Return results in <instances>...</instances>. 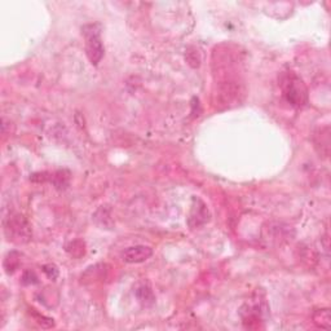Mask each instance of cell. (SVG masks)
Listing matches in <instances>:
<instances>
[{"label": "cell", "instance_id": "obj_14", "mask_svg": "<svg viewBox=\"0 0 331 331\" xmlns=\"http://www.w3.org/2000/svg\"><path fill=\"white\" fill-rule=\"evenodd\" d=\"M33 316H34L35 322L43 329H51L55 326V321L52 318H49V317L43 316V314H40L38 312H33Z\"/></svg>", "mask_w": 331, "mask_h": 331}, {"label": "cell", "instance_id": "obj_5", "mask_svg": "<svg viewBox=\"0 0 331 331\" xmlns=\"http://www.w3.org/2000/svg\"><path fill=\"white\" fill-rule=\"evenodd\" d=\"M153 248L150 246L145 245H136L131 246V247L126 248L122 252V259L124 263L127 264H140L147 261V259H150L153 256Z\"/></svg>", "mask_w": 331, "mask_h": 331}, {"label": "cell", "instance_id": "obj_10", "mask_svg": "<svg viewBox=\"0 0 331 331\" xmlns=\"http://www.w3.org/2000/svg\"><path fill=\"white\" fill-rule=\"evenodd\" d=\"M65 248H66V252H68L69 255L73 256V257H80V256L86 254V245L80 239L69 242Z\"/></svg>", "mask_w": 331, "mask_h": 331}, {"label": "cell", "instance_id": "obj_6", "mask_svg": "<svg viewBox=\"0 0 331 331\" xmlns=\"http://www.w3.org/2000/svg\"><path fill=\"white\" fill-rule=\"evenodd\" d=\"M313 144H314V149L320 154V157L329 158V155H330V127L329 126L318 128L314 132Z\"/></svg>", "mask_w": 331, "mask_h": 331}, {"label": "cell", "instance_id": "obj_11", "mask_svg": "<svg viewBox=\"0 0 331 331\" xmlns=\"http://www.w3.org/2000/svg\"><path fill=\"white\" fill-rule=\"evenodd\" d=\"M185 60L193 69H198L201 66V53L196 47H188L185 51Z\"/></svg>", "mask_w": 331, "mask_h": 331}, {"label": "cell", "instance_id": "obj_3", "mask_svg": "<svg viewBox=\"0 0 331 331\" xmlns=\"http://www.w3.org/2000/svg\"><path fill=\"white\" fill-rule=\"evenodd\" d=\"M82 35L86 40V55L93 66L101 62L105 55V47L101 38V26L98 23H87L82 27Z\"/></svg>", "mask_w": 331, "mask_h": 331}, {"label": "cell", "instance_id": "obj_13", "mask_svg": "<svg viewBox=\"0 0 331 331\" xmlns=\"http://www.w3.org/2000/svg\"><path fill=\"white\" fill-rule=\"evenodd\" d=\"M136 296L139 297V300L141 303H145V304H151L154 301V295H153V291L150 290V287L140 286L139 289L136 290Z\"/></svg>", "mask_w": 331, "mask_h": 331}, {"label": "cell", "instance_id": "obj_4", "mask_svg": "<svg viewBox=\"0 0 331 331\" xmlns=\"http://www.w3.org/2000/svg\"><path fill=\"white\" fill-rule=\"evenodd\" d=\"M211 219V214L208 208H207L206 203L203 201L200 200L194 197L193 198V203H192V208H190V212H189V218H188V225L190 228H200V226L204 225L207 222L210 221Z\"/></svg>", "mask_w": 331, "mask_h": 331}, {"label": "cell", "instance_id": "obj_12", "mask_svg": "<svg viewBox=\"0 0 331 331\" xmlns=\"http://www.w3.org/2000/svg\"><path fill=\"white\" fill-rule=\"evenodd\" d=\"M51 181H53L55 186L58 189H66L69 185V172L66 171H57L51 175Z\"/></svg>", "mask_w": 331, "mask_h": 331}, {"label": "cell", "instance_id": "obj_9", "mask_svg": "<svg viewBox=\"0 0 331 331\" xmlns=\"http://www.w3.org/2000/svg\"><path fill=\"white\" fill-rule=\"evenodd\" d=\"M19 264H21V255L17 251H12L4 259V269L8 275H12L17 271Z\"/></svg>", "mask_w": 331, "mask_h": 331}, {"label": "cell", "instance_id": "obj_8", "mask_svg": "<svg viewBox=\"0 0 331 331\" xmlns=\"http://www.w3.org/2000/svg\"><path fill=\"white\" fill-rule=\"evenodd\" d=\"M313 322L321 329H329L331 326L330 309L322 308L313 313Z\"/></svg>", "mask_w": 331, "mask_h": 331}, {"label": "cell", "instance_id": "obj_17", "mask_svg": "<svg viewBox=\"0 0 331 331\" xmlns=\"http://www.w3.org/2000/svg\"><path fill=\"white\" fill-rule=\"evenodd\" d=\"M48 172H38L34 173L33 176L30 177L31 181H35V183H44V181L51 180V176H48Z\"/></svg>", "mask_w": 331, "mask_h": 331}, {"label": "cell", "instance_id": "obj_2", "mask_svg": "<svg viewBox=\"0 0 331 331\" xmlns=\"http://www.w3.org/2000/svg\"><path fill=\"white\" fill-rule=\"evenodd\" d=\"M3 229L7 241L13 243H26L33 236L30 222L21 214H12L4 219Z\"/></svg>", "mask_w": 331, "mask_h": 331}, {"label": "cell", "instance_id": "obj_16", "mask_svg": "<svg viewBox=\"0 0 331 331\" xmlns=\"http://www.w3.org/2000/svg\"><path fill=\"white\" fill-rule=\"evenodd\" d=\"M38 282H39V279H38V277H37V275H35V272L26 271L25 273H23V276H22L23 285H35V283H38Z\"/></svg>", "mask_w": 331, "mask_h": 331}, {"label": "cell", "instance_id": "obj_1", "mask_svg": "<svg viewBox=\"0 0 331 331\" xmlns=\"http://www.w3.org/2000/svg\"><path fill=\"white\" fill-rule=\"evenodd\" d=\"M279 86L282 90L283 98L294 108H304L308 104V91L300 76L294 72L281 74Z\"/></svg>", "mask_w": 331, "mask_h": 331}, {"label": "cell", "instance_id": "obj_15", "mask_svg": "<svg viewBox=\"0 0 331 331\" xmlns=\"http://www.w3.org/2000/svg\"><path fill=\"white\" fill-rule=\"evenodd\" d=\"M43 272H44L45 276H47L49 279H52V281H56V278L58 277V275H60L58 268H57L55 264H45V265H43Z\"/></svg>", "mask_w": 331, "mask_h": 331}, {"label": "cell", "instance_id": "obj_7", "mask_svg": "<svg viewBox=\"0 0 331 331\" xmlns=\"http://www.w3.org/2000/svg\"><path fill=\"white\" fill-rule=\"evenodd\" d=\"M106 264H94L87 268V271L82 275V283H92L102 281L108 275Z\"/></svg>", "mask_w": 331, "mask_h": 331}]
</instances>
